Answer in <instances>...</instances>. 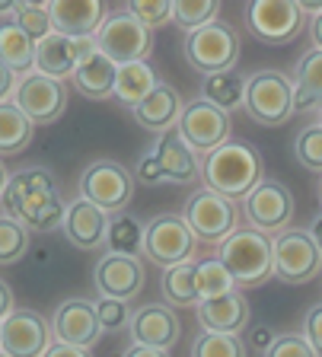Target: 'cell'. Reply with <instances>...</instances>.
Listing matches in <instances>:
<instances>
[{
  "label": "cell",
  "mask_w": 322,
  "mask_h": 357,
  "mask_svg": "<svg viewBox=\"0 0 322 357\" xmlns=\"http://www.w3.org/2000/svg\"><path fill=\"white\" fill-rule=\"evenodd\" d=\"M7 182H10V172H7V166H3V160H0V195H3Z\"/></svg>",
  "instance_id": "52"
},
{
  "label": "cell",
  "mask_w": 322,
  "mask_h": 357,
  "mask_svg": "<svg viewBox=\"0 0 322 357\" xmlns=\"http://www.w3.org/2000/svg\"><path fill=\"white\" fill-rule=\"evenodd\" d=\"M198 326L208 328V332H224V335H240L249 328L252 322V312H249V303L243 297V290H230L224 297L214 300H201L198 306Z\"/></svg>",
  "instance_id": "23"
},
{
  "label": "cell",
  "mask_w": 322,
  "mask_h": 357,
  "mask_svg": "<svg viewBox=\"0 0 322 357\" xmlns=\"http://www.w3.org/2000/svg\"><path fill=\"white\" fill-rule=\"evenodd\" d=\"M7 217L20 220L29 233L58 230L68 214V201L48 166H23L10 172V182L0 195Z\"/></svg>",
  "instance_id": "1"
},
{
  "label": "cell",
  "mask_w": 322,
  "mask_h": 357,
  "mask_svg": "<svg viewBox=\"0 0 322 357\" xmlns=\"http://www.w3.org/2000/svg\"><path fill=\"white\" fill-rule=\"evenodd\" d=\"M316 195H319V204H322V178H319V188H316Z\"/></svg>",
  "instance_id": "53"
},
{
  "label": "cell",
  "mask_w": 322,
  "mask_h": 357,
  "mask_svg": "<svg viewBox=\"0 0 322 357\" xmlns=\"http://www.w3.org/2000/svg\"><path fill=\"white\" fill-rule=\"evenodd\" d=\"M182 48H185L188 67L201 77L230 74L233 67L240 64V52H243L236 29L220 20L210 22V26H201L195 32H188Z\"/></svg>",
  "instance_id": "5"
},
{
  "label": "cell",
  "mask_w": 322,
  "mask_h": 357,
  "mask_svg": "<svg viewBox=\"0 0 322 357\" xmlns=\"http://www.w3.org/2000/svg\"><path fill=\"white\" fill-rule=\"evenodd\" d=\"M36 125L16 102H0V156L23 153L32 144Z\"/></svg>",
  "instance_id": "29"
},
{
  "label": "cell",
  "mask_w": 322,
  "mask_h": 357,
  "mask_svg": "<svg viewBox=\"0 0 322 357\" xmlns=\"http://www.w3.org/2000/svg\"><path fill=\"white\" fill-rule=\"evenodd\" d=\"M93 52H99L96 38H68L61 32H52L36 45V70L52 80H64V77H74L77 67Z\"/></svg>",
  "instance_id": "17"
},
{
  "label": "cell",
  "mask_w": 322,
  "mask_h": 357,
  "mask_svg": "<svg viewBox=\"0 0 322 357\" xmlns=\"http://www.w3.org/2000/svg\"><path fill=\"white\" fill-rule=\"evenodd\" d=\"M246 26L265 45H291L303 36L307 16L297 0H252L246 7Z\"/></svg>",
  "instance_id": "10"
},
{
  "label": "cell",
  "mask_w": 322,
  "mask_h": 357,
  "mask_svg": "<svg viewBox=\"0 0 322 357\" xmlns=\"http://www.w3.org/2000/svg\"><path fill=\"white\" fill-rule=\"evenodd\" d=\"M182 109H185L182 93L173 86V83L160 80L157 86H153V93H150L141 105L131 109V115H135V121L141 128H147V131H153V134H163V131H169V128L179 125Z\"/></svg>",
  "instance_id": "24"
},
{
  "label": "cell",
  "mask_w": 322,
  "mask_h": 357,
  "mask_svg": "<svg viewBox=\"0 0 322 357\" xmlns=\"http://www.w3.org/2000/svg\"><path fill=\"white\" fill-rule=\"evenodd\" d=\"M182 220L188 223V230L195 233L198 243H224L240 230L236 204L224 195L210 192L208 185L188 195L185 208H182Z\"/></svg>",
  "instance_id": "7"
},
{
  "label": "cell",
  "mask_w": 322,
  "mask_h": 357,
  "mask_svg": "<svg viewBox=\"0 0 322 357\" xmlns=\"http://www.w3.org/2000/svg\"><path fill=\"white\" fill-rule=\"evenodd\" d=\"M125 13L135 16L144 29H157L173 20V0H131L125 3Z\"/></svg>",
  "instance_id": "39"
},
{
  "label": "cell",
  "mask_w": 322,
  "mask_h": 357,
  "mask_svg": "<svg viewBox=\"0 0 322 357\" xmlns=\"http://www.w3.org/2000/svg\"><path fill=\"white\" fill-rule=\"evenodd\" d=\"M144 261L135 255H102L99 265L93 268V284H96L99 297H115V300H131L144 290Z\"/></svg>",
  "instance_id": "19"
},
{
  "label": "cell",
  "mask_w": 322,
  "mask_h": 357,
  "mask_svg": "<svg viewBox=\"0 0 322 357\" xmlns=\"http://www.w3.org/2000/svg\"><path fill=\"white\" fill-rule=\"evenodd\" d=\"M271 259H275V278L284 284H309L322 275V252L316 249L309 230L277 233L271 239Z\"/></svg>",
  "instance_id": "9"
},
{
  "label": "cell",
  "mask_w": 322,
  "mask_h": 357,
  "mask_svg": "<svg viewBox=\"0 0 322 357\" xmlns=\"http://www.w3.org/2000/svg\"><path fill=\"white\" fill-rule=\"evenodd\" d=\"M0 357H10V354H3V351H0Z\"/></svg>",
  "instance_id": "56"
},
{
  "label": "cell",
  "mask_w": 322,
  "mask_h": 357,
  "mask_svg": "<svg viewBox=\"0 0 322 357\" xmlns=\"http://www.w3.org/2000/svg\"><path fill=\"white\" fill-rule=\"evenodd\" d=\"M144 227L147 223H141L135 214H125V211H118V214L109 220V236H105V249H109V255H141L144 252Z\"/></svg>",
  "instance_id": "31"
},
{
  "label": "cell",
  "mask_w": 322,
  "mask_h": 357,
  "mask_svg": "<svg viewBox=\"0 0 322 357\" xmlns=\"http://www.w3.org/2000/svg\"><path fill=\"white\" fill-rule=\"evenodd\" d=\"M13 22L26 32V36L36 38V42H42V38H48L54 32L52 10H48V3H38V0H20Z\"/></svg>",
  "instance_id": "36"
},
{
  "label": "cell",
  "mask_w": 322,
  "mask_h": 357,
  "mask_svg": "<svg viewBox=\"0 0 322 357\" xmlns=\"http://www.w3.org/2000/svg\"><path fill=\"white\" fill-rule=\"evenodd\" d=\"M45 357H93L86 348H74V344H64V342H54L52 348L45 351Z\"/></svg>",
  "instance_id": "45"
},
{
  "label": "cell",
  "mask_w": 322,
  "mask_h": 357,
  "mask_svg": "<svg viewBox=\"0 0 322 357\" xmlns=\"http://www.w3.org/2000/svg\"><path fill=\"white\" fill-rule=\"evenodd\" d=\"M297 3H300V10H303V16H307V13L319 16L322 13V0H297Z\"/></svg>",
  "instance_id": "50"
},
{
  "label": "cell",
  "mask_w": 322,
  "mask_h": 357,
  "mask_svg": "<svg viewBox=\"0 0 322 357\" xmlns=\"http://www.w3.org/2000/svg\"><path fill=\"white\" fill-rule=\"evenodd\" d=\"M96 45L112 64L125 67V64L147 61L150 48H153V36H150V29H144L135 16H128L125 10H118V13H109V20L102 22Z\"/></svg>",
  "instance_id": "13"
},
{
  "label": "cell",
  "mask_w": 322,
  "mask_h": 357,
  "mask_svg": "<svg viewBox=\"0 0 322 357\" xmlns=\"http://www.w3.org/2000/svg\"><path fill=\"white\" fill-rule=\"evenodd\" d=\"M29 252V230L20 220L0 214V265H16Z\"/></svg>",
  "instance_id": "37"
},
{
  "label": "cell",
  "mask_w": 322,
  "mask_h": 357,
  "mask_svg": "<svg viewBox=\"0 0 322 357\" xmlns=\"http://www.w3.org/2000/svg\"><path fill=\"white\" fill-rule=\"evenodd\" d=\"M293 156L300 166H307L309 172L322 176V125H307L303 131H297L293 137Z\"/></svg>",
  "instance_id": "38"
},
{
  "label": "cell",
  "mask_w": 322,
  "mask_h": 357,
  "mask_svg": "<svg viewBox=\"0 0 322 357\" xmlns=\"http://www.w3.org/2000/svg\"><path fill=\"white\" fill-rule=\"evenodd\" d=\"M309 36H313V45H316V48H319V52H322V13L309 20Z\"/></svg>",
  "instance_id": "48"
},
{
  "label": "cell",
  "mask_w": 322,
  "mask_h": 357,
  "mask_svg": "<svg viewBox=\"0 0 322 357\" xmlns=\"http://www.w3.org/2000/svg\"><path fill=\"white\" fill-rule=\"evenodd\" d=\"M36 38L26 36L13 20L0 22V61L13 70L16 77H26L36 70Z\"/></svg>",
  "instance_id": "27"
},
{
  "label": "cell",
  "mask_w": 322,
  "mask_h": 357,
  "mask_svg": "<svg viewBox=\"0 0 322 357\" xmlns=\"http://www.w3.org/2000/svg\"><path fill=\"white\" fill-rule=\"evenodd\" d=\"M217 259L227 265L236 287H262L275 278V259H271V236L262 230H236L230 239L220 243Z\"/></svg>",
  "instance_id": "4"
},
{
  "label": "cell",
  "mask_w": 322,
  "mask_h": 357,
  "mask_svg": "<svg viewBox=\"0 0 322 357\" xmlns=\"http://www.w3.org/2000/svg\"><path fill=\"white\" fill-rule=\"evenodd\" d=\"M201 99L210 105H217L220 112L230 115L233 109H240L246 102V80L240 74H214L201 80Z\"/></svg>",
  "instance_id": "32"
},
{
  "label": "cell",
  "mask_w": 322,
  "mask_h": 357,
  "mask_svg": "<svg viewBox=\"0 0 322 357\" xmlns=\"http://www.w3.org/2000/svg\"><path fill=\"white\" fill-rule=\"evenodd\" d=\"M157 74H153V67L147 61H137V64H125L118 67V80H115V99L125 102L128 109H135L141 105L144 99L153 93L157 86Z\"/></svg>",
  "instance_id": "30"
},
{
  "label": "cell",
  "mask_w": 322,
  "mask_h": 357,
  "mask_svg": "<svg viewBox=\"0 0 322 357\" xmlns=\"http://www.w3.org/2000/svg\"><path fill=\"white\" fill-rule=\"evenodd\" d=\"M121 357H173V354L169 351H157V348H144V344H131V348H125Z\"/></svg>",
  "instance_id": "47"
},
{
  "label": "cell",
  "mask_w": 322,
  "mask_h": 357,
  "mask_svg": "<svg viewBox=\"0 0 322 357\" xmlns=\"http://www.w3.org/2000/svg\"><path fill=\"white\" fill-rule=\"evenodd\" d=\"M309 236H313L316 249H319V252H322V214H316V220L309 223Z\"/></svg>",
  "instance_id": "49"
},
{
  "label": "cell",
  "mask_w": 322,
  "mask_h": 357,
  "mask_svg": "<svg viewBox=\"0 0 322 357\" xmlns=\"http://www.w3.org/2000/svg\"><path fill=\"white\" fill-rule=\"evenodd\" d=\"M275 342H277V332L271 326H252V348L255 351H262L265 354Z\"/></svg>",
  "instance_id": "43"
},
{
  "label": "cell",
  "mask_w": 322,
  "mask_h": 357,
  "mask_svg": "<svg viewBox=\"0 0 322 357\" xmlns=\"http://www.w3.org/2000/svg\"><path fill=\"white\" fill-rule=\"evenodd\" d=\"M179 134L185 137V144L195 153H201V160L210 153V150H217L220 144L230 141V115L220 112L217 105L204 102L201 96L195 102H185L182 109V119H179Z\"/></svg>",
  "instance_id": "15"
},
{
  "label": "cell",
  "mask_w": 322,
  "mask_h": 357,
  "mask_svg": "<svg viewBox=\"0 0 322 357\" xmlns=\"http://www.w3.org/2000/svg\"><path fill=\"white\" fill-rule=\"evenodd\" d=\"M16 80H20V77H16L13 70H10V67L0 61V102H10V99H13Z\"/></svg>",
  "instance_id": "44"
},
{
  "label": "cell",
  "mask_w": 322,
  "mask_h": 357,
  "mask_svg": "<svg viewBox=\"0 0 322 357\" xmlns=\"http://www.w3.org/2000/svg\"><path fill=\"white\" fill-rule=\"evenodd\" d=\"M16 310V300H13V287H10L3 278H0V322L7 319L10 312Z\"/></svg>",
  "instance_id": "46"
},
{
  "label": "cell",
  "mask_w": 322,
  "mask_h": 357,
  "mask_svg": "<svg viewBox=\"0 0 322 357\" xmlns=\"http://www.w3.org/2000/svg\"><path fill=\"white\" fill-rule=\"evenodd\" d=\"M80 198L102 208L105 214H118L135 198V176L118 160H96L80 172Z\"/></svg>",
  "instance_id": "11"
},
{
  "label": "cell",
  "mask_w": 322,
  "mask_h": 357,
  "mask_svg": "<svg viewBox=\"0 0 322 357\" xmlns=\"http://www.w3.org/2000/svg\"><path fill=\"white\" fill-rule=\"evenodd\" d=\"M115 80H118V64L105 58L102 52H93L90 58L77 67L74 74V89L86 99H109L115 96Z\"/></svg>",
  "instance_id": "25"
},
{
  "label": "cell",
  "mask_w": 322,
  "mask_h": 357,
  "mask_svg": "<svg viewBox=\"0 0 322 357\" xmlns=\"http://www.w3.org/2000/svg\"><path fill=\"white\" fill-rule=\"evenodd\" d=\"M128 332H131L135 344L157 348V351H173L176 342H179V335H182V322H179L173 306L150 303V306H141V310L131 312Z\"/></svg>",
  "instance_id": "20"
},
{
  "label": "cell",
  "mask_w": 322,
  "mask_h": 357,
  "mask_svg": "<svg viewBox=\"0 0 322 357\" xmlns=\"http://www.w3.org/2000/svg\"><path fill=\"white\" fill-rule=\"evenodd\" d=\"M262 357H319V354L309 348V342L303 335L291 332V335H277V342Z\"/></svg>",
  "instance_id": "41"
},
{
  "label": "cell",
  "mask_w": 322,
  "mask_h": 357,
  "mask_svg": "<svg viewBox=\"0 0 322 357\" xmlns=\"http://www.w3.org/2000/svg\"><path fill=\"white\" fill-rule=\"evenodd\" d=\"M20 0H0V16H16Z\"/></svg>",
  "instance_id": "51"
},
{
  "label": "cell",
  "mask_w": 322,
  "mask_h": 357,
  "mask_svg": "<svg viewBox=\"0 0 322 357\" xmlns=\"http://www.w3.org/2000/svg\"><path fill=\"white\" fill-rule=\"evenodd\" d=\"M217 16H220L217 0H173V22L179 29H185V36L201 29V26L217 22Z\"/></svg>",
  "instance_id": "33"
},
{
  "label": "cell",
  "mask_w": 322,
  "mask_h": 357,
  "mask_svg": "<svg viewBox=\"0 0 322 357\" xmlns=\"http://www.w3.org/2000/svg\"><path fill=\"white\" fill-rule=\"evenodd\" d=\"M10 102L20 105L32 119L36 128L52 125V121H58L61 115H64V109H68V86H64V80H52V77L32 70V74L16 80V89H13V99H10Z\"/></svg>",
  "instance_id": "14"
},
{
  "label": "cell",
  "mask_w": 322,
  "mask_h": 357,
  "mask_svg": "<svg viewBox=\"0 0 322 357\" xmlns=\"http://www.w3.org/2000/svg\"><path fill=\"white\" fill-rule=\"evenodd\" d=\"M52 332H54L58 342L74 344V348L90 351L93 344H99V338H102V326H99V316H96V300L68 297L58 310H54Z\"/></svg>",
  "instance_id": "18"
},
{
  "label": "cell",
  "mask_w": 322,
  "mask_h": 357,
  "mask_svg": "<svg viewBox=\"0 0 322 357\" xmlns=\"http://www.w3.org/2000/svg\"><path fill=\"white\" fill-rule=\"evenodd\" d=\"M195 252L198 239L188 230V223L182 220V214H157L144 227V255L163 271L195 261Z\"/></svg>",
  "instance_id": "8"
},
{
  "label": "cell",
  "mask_w": 322,
  "mask_h": 357,
  "mask_svg": "<svg viewBox=\"0 0 322 357\" xmlns=\"http://www.w3.org/2000/svg\"><path fill=\"white\" fill-rule=\"evenodd\" d=\"M109 220L112 217L105 214L102 208L90 204L86 198H74L68 204V214H64V223H61V230L77 249L83 252H96L105 245V236H109Z\"/></svg>",
  "instance_id": "22"
},
{
  "label": "cell",
  "mask_w": 322,
  "mask_h": 357,
  "mask_svg": "<svg viewBox=\"0 0 322 357\" xmlns=\"http://www.w3.org/2000/svg\"><path fill=\"white\" fill-rule=\"evenodd\" d=\"M319 125H322V109H319Z\"/></svg>",
  "instance_id": "55"
},
{
  "label": "cell",
  "mask_w": 322,
  "mask_h": 357,
  "mask_svg": "<svg viewBox=\"0 0 322 357\" xmlns=\"http://www.w3.org/2000/svg\"><path fill=\"white\" fill-rule=\"evenodd\" d=\"M322 109V52L313 48L293 64V112Z\"/></svg>",
  "instance_id": "26"
},
{
  "label": "cell",
  "mask_w": 322,
  "mask_h": 357,
  "mask_svg": "<svg viewBox=\"0 0 322 357\" xmlns=\"http://www.w3.org/2000/svg\"><path fill=\"white\" fill-rule=\"evenodd\" d=\"M54 32L68 38H96L109 20L102 0H48Z\"/></svg>",
  "instance_id": "21"
},
{
  "label": "cell",
  "mask_w": 322,
  "mask_h": 357,
  "mask_svg": "<svg viewBox=\"0 0 322 357\" xmlns=\"http://www.w3.org/2000/svg\"><path fill=\"white\" fill-rule=\"evenodd\" d=\"M201 178L210 192L236 201H246L265 182L262 153L246 141H227L201 160Z\"/></svg>",
  "instance_id": "2"
},
{
  "label": "cell",
  "mask_w": 322,
  "mask_h": 357,
  "mask_svg": "<svg viewBox=\"0 0 322 357\" xmlns=\"http://www.w3.org/2000/svg\"><path fill=\"white\" fill-rule=\"evenodd\" d=\"M137 178L144 185H188L201 178V156L185 144V137L179 134V128L157 134V141L137 163Z\"/></svg>",
  "instance_id": "3"
},
{
  "label": "cell",
  "mask_w": 322,
  "mask_h": 357,
  "mask_svg": "<svg viewBox=\"0 0 322 357\" xmlns=\"http://www.w3.org/2000/svg\"><path fill=\"white\" fill-rule=\"evenodd\" d=\"M0 344H3V322H0Z\"/></svg>",
  "instance_id": "54"
},
{
  "label": "cell",
  "mask_w": 322,
  "mask_h": 357,
  "mask_svg": "<svg viewBox=\"0 0 322 357\" xmlns=\"http://www.w3.org/2000/svg\"><path fill=\"white\" fill-rule=\"evenodd\" d=\"M96 316H99V326L102 332H118L131 322V306L125 300H115V297H99L96 300Z\"/></svg>",
  "instance_id": "40"
},
{
  "label": "cell",
  "mask_w": 322,
  "mask_h": 357,
  "mask_svg": "<svg viewBox=\"0 0 322 357\" xmlns=\"http://www.w3.org/2000/svg\"><path fill=\"white\" fill-rule=\"evenodd\" d=\"M160 294H163V303L173 306V310H182V306L198 310L201 294H198V281H195V261L166 268L163 278H160Z\"/></svg>",
  "instance_id": "28"
},
{
  "label": "cell",
  "mask_w": 322,
  "mask_h": 357,
  "mask_svg": "<svg viewBox=\"0 0 322 357\" xmlns=\"http://www.w3.org/2000/svg\"><path fill=\"white\" fill-rule=\"evenodd\" d=\"M52 326L36 310H13L3 319V344L0 351L10 357H45L52 348Z\"/></svg>",
  "instance_id": "16"
},
{
  "label": "cell",
  "mask_w": 322,
  "mask_h": 357,
  "mask_svg": "<svg viewBox=\"0 0 322 357\" xmlns=\"http://www.w3.org/2000/svg\"><path fill=\"white\" fill-rule=\"evenodd\" d=\"M246 115L259 128H281L293 119V80L281 70H259L246 80Z\"/></svg>",
  "instance_id": "6"
},
{
  "label": "cell",
  "mask_w": 322,
  "mask_h": 357,
  "mask_svg": "<svg viewBox=\"0 0 322 357\" xmlns=\"http://www.w3.org/2000/svg\"><path fill=\"white\" fill-rule=\"evenodd\" d=\"M293 211H297L293 192L284 182H277V178H265L262 185L243 201V217H246V223L252 230H262L265 236H271V239H275L277 233L291 230Z\"/></svg>",
  "instance_id": "12"
},
{
  "label": "cell",
  "mask_w": 322,
  "mask_h": 357,
  "mask_svg": "<svg viewBox=\"0 0 322 357\" xmlns=\"http://www.w3.org/2000/svg\"><path fill=\"white\" fill-rule=\"evenodd\" d=\"M188 357H246V344L240 335H224V332H201L195 335Z\"/></svg>",
  "instance_id": "34"
},
{
  "label": "cell",
  "mask_w": 322,
  "mask_h": 357,
  "mask_svg": "<svg viewBox=\"0 0 322 357\" xmlns=\"http://www.w3.org/2000/svg\"><path fill=\"white\" fill-rule=\"evenodd\" d=\"M303 338L322 357V303H313L307 310V316H303Z\"/></svg>",
  "instance_id": "42"
},
{
  "label": "cell",
  "mask_w": 322,
  "mask_h": 357,
  "mask_svg": "<svg viewBox=\"0 0 322 357\" xmlns=\"http://www.w3.org/2000/svg\"><path fill=\"white\" fill-rule=\"evenodd\" d=\"M195 281H198V294H201V300H214V297H224V294L236 290L230 271H227V265L220 259L195 261Z\"/></svg>",
  "instance_id": "35"
}]
</instances>
